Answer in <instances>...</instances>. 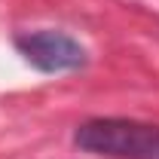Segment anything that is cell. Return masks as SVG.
Segmentation results:
<instances>
[{"instance_id": "obj_1", "label": "cell", "mask_w": 159, "mask_h": 159, "mask_svg": "<svg viewBox=\"0 0 159 159\" xmlns=\"http://www.w3.org/2000/svg\"><path fill=\"white\" fill-rule=\"evenodd\" d=\"M74 144L113 159H159V125L119 116L89 119L74 132Z\"/></svg>"}, {"instance_id": "obj_2", "label": "cell", "mask_w": 159, "mask_h": 159, "mask_svg": "<svg viewBox=\"0 0 159 159\" xmlns=\"http://www.w3.org/2000/svg\"><path fill=\"white\" fill-rule=\"evenodd\" d=\"M16 49L28 64H34L43 74H64L86 64V49L64 31H25L16 37Z\"/></svg>"}]
</instances>
